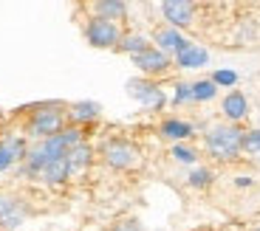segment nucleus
<instances>
[{"instance_id":"obj_1","label":"nucleus","mask_w":260,"mask_h":231,"mask_svg":"<svg viewBox=\"0 0 260 231\" xmlns=\"http://www.w3.org/2000/svg\"><path fill=\"white\" fill-rule=\"evenodd\" d=\"M207 152L218 161H232L243 152V130L238 124H218L204 138Z\"/></svg>"},{"instance_id":"obj_2","label":"nucleus","mask_w":260,"mask_h":231,"mask_svg":"<svg viewBox=\"0 0 260 231\" xmlns=\"http://www.w3.org/2000/svg\"><path fill=\"white\" fill-rule=\"evenodd\" d=\"M62 130H65V113L59 104H43L28 119V135H34L40 141H46L51 135H59Z\"/></svg>"},{"instance_id":"obj_3","label":"nucleus","mask_w":260,"mask_h":231,"mask_svg":"<svg viewBox=\"0 0 260 231\" xmlns=\"http://www.w3.org/2000/svg\"><path fill=\"white\" fill-rule=\"evenodd\" d=\"M85 40L93 45V48H119L122 43V31H119L116 23L102 17H91L88 26H85Z\"/></svg>"},{"instance_id":"obj_4","label":"nucleus","mask_w":260,"mask_h":231,"mask_svg":"<svg viewBox=\"0 0 260 231\" xmlns=\"http://www.w3.org/2000/svg\"><path fill=\"white\" fill-rule=\"evenodd\" d=\"M127 93L142 104L144 110H161L164 107V90L158 88L156 82H150V79H130L127 82Z\"/></svg>"},{"instance_id":"obj_5","label":"nucleus","mask_w":260,"mask_h":231,"mask_svg":"<svg viewBox=\"0 0 260 231\" xmlns=\"http://www.w3.org/2000/svg\"><path fill=\"white\" fill-rule=\"evenodd\" d=\"M136 155H139V149L133 147L130 141H124V138H113V141H108L102 147L105 164H108V167H113V169L133 167V164H136Z\"/></svg>"},{"instance_id":"obj_6","label":"nucleus","mask_w":260,"mask_h":231,"mask_svg":"<svg viewBox=\"0 0 260 231\" xmlns=\"http://www.w3.org/2000/svg\"><path fill=\"white\" fill-rule=\"evenodd\" d=\"M161 14L164 20L170 23V28H184L192 23L195 17V3H189V0H167V3H161Z\"/></svg>"},{"instance_id":"obj_7","label":"nucleus","mask_w":260,"mask_h":231,"mask_svg":"<svg viewBox=\"0 0 260 231\" xmlns=\"http://www.w3.org/2000/svg\"><path fill=\"white\" fill-rule=\"evenodd\" d=\"M28 209L23 206V200L14 198V195H0V225L3 228H17L23 225Z\"/></svg>"},{"instance_id":"obj_8","label":"nucleus","mask_w":260,"mask_h":231,"mask_svg":"<svg viewBox=\"0 0 260 231\" xmlns=\"http://www.w3.org/2000/svg\"><path fill=\"white\" fill-rule=\"evenodd\" d=\"M133 65H136L142 73H153V76H156V73H164L170 68V57L164 51H158L156 45H150L147 51L133 57Z\"/></svg>"},{"instance_id":"obj_9","label":"nucleus","mask_w":260,"mask_h":231,"mask_svg":"<svg viewBox=\"0 0 260 231\" xmlns=\"http://www.w3.org/2000/svg\"><path fill=\"white\" fill-rule=\"evenodd\" d=\"M26 141L20 138V135H9V138H3L0 141V169H9L14 164V161L26 158Z\"/></svg>"},{"instance_id":"obj_10","label":"nucleus","mask_w":260,"mask_h":231,"mask_svg":"<svg viewBox=\"0 0 260 231\" xmlns=\"http://www.w3.org/2000/svg\"><path fill=\"white\" fill-rule=\"evenodd\" d=\"M209 62V51L207 48H201V45H195V43H189L184 51H178L176 54V65L178 68H204V65Z\"/></svg>"},{"instance_id":"obj_11","label":"nucleus","mask_w":260,"mask_h":231,"mask_svg":"<svg viewBox=\"0 0 260 231\" xmlns=\"http://www.w3.org/2000/svg\"><path fill=\"white\" fill-rule=\"evenodd\" d=\"M156 48L158 51H164L170 57V54H178V51H184L189 45V40H184L181 34L176 31V28H161V31H156Z\"/></svg>"},{"instance_id":"obj_12","label":"nucleus","mask_w":260,"mask_h":231,"mask_svg":"<svg viewBox=\"0 0 260 231\" xmlns=\"http://www.w3.org/2000/svg\"><path fill=\"white\" fill-rule=\"evenodd\" d=\"M249 113V102L246 96H243L241 90H232V93H226V99H223V115H226L229 122H241V119H246Z\"/></svg>"},{"instance_id":"obj_13","label":"nucleus","mask_w":260,"mask_h":231,"mask_svg":"<svg viewBox=\"0 0 260 231\" xmlns=\"http://www.w3.org/2000/svg\"><path fill=\"white\" fill-rule=\"evenodd\" d=\"M93 12H96V17L116 23L127 14V3H122V0H99V3H93Z\"/></svg>"},{"instance_id":"obj_14","label":"nucleus","mask_w":260,"mask_h":231,"mask_svg":"<svg viewBox=\"0 0 260 231\" xmlns=\"http://www.w3.org/2000/svg\"><path fill=\"white\" fill-rule=\"evenodd\" d=\"M40 178L46 180V183H65V180L71 178V169H68V161L59 158V161H51L43 172H40Z\"/></svg>"},{"instance_id":"obj_15","label":"nucleus","mask_w":260,"mask_h":231,"mask_svg":"<svg viewBox=\"0 0 260 231\" xmlns=\"http://www.w3.org/2000/svg\"><path fill=\"white\" fill-rule=\"evenodd\" d=\"M99 104L96 102H77V104H71V110H68V115H71L77 124H88V122H93V119H99Z\"/></svg>"},{"instance_id":"obj_16","label":"nucleus","mask_w":260,"mask_h":231,"mask_svg":"<svg viewBox=\"0 0 260 231\" xmlns=\"http://www.w3.org/2000/svg\"><path fill=\"white\" fill-rule=\"evenodd\" d=\"M65 161H68V169H71V175H74V172H82V169L91 164V147H88L85 141L77 144L71 152L65 155Z\"/></svg>"},{"instance_id":"obj_17","label":"nucleus","mask_w":260,"mask_h":231,"mask_svg":"<svg viewBox=\"0 0 260 231\" xmlns=\"http://www.w3.org/2000/svg\"><path fill=\"white\" fill-rule=\"evenodd\" d=\"M161 135L164 138H173V141H184V138L192 135V124L178 122V119H167V122L161 124Z\"/></svg>"},{"instance_id":"obj_18","label":"nucleus","mask_w":260,"mask_h":231,"mask_svg":"<svg viewBox=\"0 0 260 231\" xmlns=\"http://www.w3.org/2000/svg\"><path fill=\"white\" fill-rule=\"evenodd\" d=\"M150 43L142 37V34H127V37H122V43H119V51L130 54V57H136V54L147 51Z\"/></svg>"},{"instance_id":"obj_19","label":"nucleus","mask_w":260,"mask_h":231,"mask_svg":"<svg viewBox=\"0 0 260 231\" xmlns=\"http://www.w3.org/2000/svg\"><path fill=\"white\" fill-rule=\"evenodd\" d=\"M215 93H218V88H215L212 79H201V82L192 85V99L195 102H209Z\"/></svg>"},{"instance_id":"obj_20","label":"nucleus","mask_w":260,"mask_h":231,"mask_svg":"<svg viewBox=\"0 0 260 231\" xmlns=\"http://www.w3.org/2000/svg\"><path fill=\"white\" fill-rule=\"evenodd\" d=\"M243 152L260 158V127L246 130V133H243Z\"/></svg>"},{"instance_id":"obj_21","label":"nucleus","mask_w":260,"mask_h":231,"mask_svg":"<svg viewBox=\"0 0 260 231\" xmlns=\"http://www.w3.org/2000/svg\"><path fill=\"white\" fill-rule=\"evenodd\" d=\"M212 183V172L209 169H195V172H189V186L201 189V186H209Z\"/></svg>"},{"instance_id":"obj_22","label":"nucleus","mask_w":260,"mask_h":231,"mask_svg":"<svg viewBox=\"0 0 260 231\" xmlns=\"http://www.w3.org/2000/svg\"><path fill=\"white\" fill-rule=\"evenodd\" d=\"M173 158L181 161V164H195V158H198V155H195L192 147H181V144H176V147H173Z\"/></svg>"},{"instance_id":"obj_23","label":"nucleus","mask_w":260,"mask_h":231,"mask_svg":"<svg viewBox=\"0 0 260 231\" xmlns=\"http://www.w3.org/2000/svg\"><path fill=\"white\" fill-rule=\"evenodd\" d=\"M212 82H215V88H218V85H223V88H232V85L238 82V73H235V71H215V73H212Z\"/></svg>"},{"instance_id":"obj_24","label":"nucleus","mask_w":260,"mask_h":231,"mask_svg":"<svg viewBox=\"0 0 260 231\" xmlns=\"http://www.w3.org/2000/svg\"><path fill=\"white\" fill-rule=\"evenodd\" d=\"M192 99V85H176V96H173V102L181 104V102H189Z\"/></svg>"},{"instance_id":"obj_25","label":"nucleus","mask_w":260,"mask_h":231,"mask_svg":"<svg viewBox=\"0 0 260 231\" xmlns=\"http://www.w3.org/2000/svg\"><path fill=\"white\" fill-rule=\"evenodd\" d=\"M113 231H139V225L133 223V220H124V223H119Z\"/></svg>"},{"instance_id":"obj_26","label":"nucleus","mask_w":260,"mask_h":231,"mask_svg":"<svg viewBox=\"0 0 260 231\" xmlns=\"http://www.w3.org/2000/svg\"><path fill=\"white\" fill-rule=\"evenodd\" d=\"M254 231H260V228H254Z\"/></svg>"}]
</instances>
